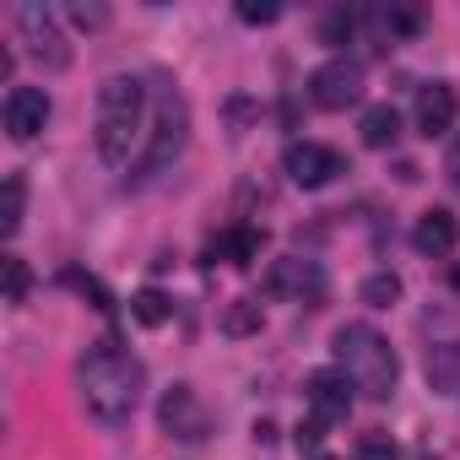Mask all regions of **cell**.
<instances>
[{
	"mask_svg": "<svg viewBox=\"0 0 460 460\" xmlns=\"http://www.w3.org/2000/svg\"><path fill=\"white\" fill-rule=\"evenodd\" d=\"M141 385H146V368H141L130 352H119L114 341H98V347L82 358V401H87V411H93L103 428L130 422V411H136V401H141Z\"/></svg>",
	"mask_w": 460,
	"mask_h": 460,
	"instance_id": "obj_1",
	"label": "cell"
},
{
	"mask_svg": "<svg viewBox=\"0 0 460 460\" xmlns=\"http://www.w3.org/2000/svg\"><path fill=\"white\" fill-rule=\"evenodd\" d=\"M146 82L141 76H109L98 87V125H93V141H98V157L109 168L130 163V146L146 136Z\"/></svg>",
	"mask_w": 460,
	"mask_h": 460,
	"instance_id": "obj_2",
	"label": "cell"
},
{
	"mask_svg": "<svg viewBox=\"0 0 460 460\" xmlns=\"http://www.w3.org/2000/svg\"><path fill=\"white\" fill-rule=\"evenodd\" d=\"M331 352H336V374H347V385L363 390L368 401H385L395 390V379H401L395 347L374 325H341L336 341H331Z\"/></svg>",
	"mask_w": 460,
	"mask_h": 460,
	"instance_id": "obj_3",
	"label": "cell"
},
{
	"mask_svg": "<svg viewBox=\"0 0 460 460\" xmlns=\"http://www.w3.org/2000/svg\"><path fill=\"white\" fill-rule=\"evenodd\" d=\"M184 136H190V103L173 87H163L157 103H152V130H146V152L136 163V179H157L184 152Z\"/></svg>",
	"mask_w": 460,
	"mask_h": 460,
	"instance_id": "obj_4",
	"label": "cell"
},
{
	"mask_svg": "<svg viewBox=\"0 0 460 460\" xmlns=\"http://www.w3.org/2000/svg\"><path fill=\"white\" fill-rule=\"evenodd\" d=\"M17 33H22L28 55H33V60H44L49 71H66V66H71L66 33H60V22H55V12H49V6H39V0L17 6Z\"/></svg>",
	"mask_w": 460,
	"mask_h": 460,
	"instance_id": "obj_5",
	"label": "cell"
},
{
	"mask_svg": "<svg viewBox=\"0 0 460 460\" xmlns=\"http://www.w3.org/2000/svg\"><path fill=\"white\" fill-rule=\"evenodd\" d=\"M309 98L320 103V109H352L358 98H363V66L358 60H347V55H336V60H325L314 76H309Z\"/></svg>",
	"mask_w": 460,
	"mask_h": 460,
	"instance_id": "obj_6",
	"label": "cell"
},
{
	"mask_svg": "<svg viewBox=\"0 0 460 460\" xmlns=\"http://www.w3.org/2000/svg\"><path fill=\"white\" fill-rule=\"evenodd\" d=\"M282 168H288V179H293L298 190H320V184H331L336 173H347V157H341L336 146H320V141H293V146L282 152Z\"/></svg>",
	"mask_w": 460,
	"mask_h": 460,
	"instance_id": "obj_7",
	"label": "cell"
},
{
	"mask_svg": "<svg viewBox=\"0 0 460 460\" xmlns=\"http://www.w3.org/2000/svg\"><path fill=\"white\" fill-rule=\"evenodd\" d=\"M304 395H309V417H320V422H347V417H352V385H347V374H336V368L309 374Z\"/></svg>",
	"mask_w": 460,
	"mask_h": 460,
	"instance_id": "obj_8",
	"label": "cell"
},
{
	"mask_svg": "<svg viewBox=\"0 0 460 460\" xmlns=\"http://www.w3.org/2000/svg\"><path fill=\"white\" fill-rule=\"evenodd\" d=\"M44 125H49V93L44 87H12L6 93V136L33 141Z\"/></svg>",
	"mask_w": 460,
	"mask_h": 460,
	"instance_id": "obj_9",
	"label": "cell"
},
{
	"mask_svg": "<svg viewBox=\"0 0 460 460\" xmlns=\"http://www.w3.org/2000/svg\"><path fill=\"white\" fill-rule=\"evenodd\" d=\"M455 119H460V98H455V87H444V82L422 87V98H417V130H422L428 141H438V136L455 130Z\"/></svg>",
	"mask_w": 460,
	"mask_h": 460,
	"instance_id": "obj_10",
	"label": "cell"
},
{
	"mask_svg": "<svg viewBox=\"0 0 460 460\" xmlns=\"http://www.w3.org/2000/svg\"><path fill=\"white\" fill-rule=\"evenodd\" d=\"M163 428L173 433V438H206V406L195 401V390L190 385H173L168 395H163Z\"/></svg>",
	"mask_w": 460,
	"mask_h": 460,
	"instance_id": "obj_11",
	"label": "cell"
},
{
	"mask_svg": "<svg viewBox=\"0 0 460 460\" xmlns=\"http://www.w3.org/2000/svg\"><path fill=\"white\" fill-rule=\"evenodd\" d=\"M261 250H266V234L261 227H227L222 239H211V261H227V266H255L261 261Z\"/></svg>",
	"mask_w": 460,
	"mask_h": 460,
	"instance_id": "obj_12",
	"label": "cell"
},
{
	"mask_svg": "<svg viewBox=\"0 0 460 460\" xmlns=\"http://www.w3.org/2000/svg\"><path fill=\"white\" fill-rule=\"evenodd\" d=\"M411 244H417L422 255H449V250H455V217H449L444 206L422 211L417 227H411Z\"/></svg>",
	"mask_w": 460,
	"mask_h": 460,
	"instance_id": "obj_13",
	"label": "cell"
},
{
	"mask_svg": "<svg viewBox=\"0 0 460 460\" xmlns=\"http://www.w3.org/2000/svg\"><path fill=\"white\" fill-rule=\"evenodd\" d=\"M422 374H428V390H433V395H455V390H460V341H438V347H428Z\"/></svg>",
	"mask_w": 460,
	"mask_h": 460,
	"instance_id": "obj_14",
	"label": "cell"
},
{
	"mask_svg": "<svg viewBox=\"0 0 460 460\" xmlns=\"http://www.w3.org/2000/svg\"><path fill=\"white\" fill-rule=\"evenodd\" d=\"M271 293H309V298H320L325 293V277H320L314 261H282L271 271Z\"/></svg>",
	"mask_w": 460,
	"mask_h": 460,
	"instance_id": "obj_15",
	"label": "cell"
},
{
	"mask_svg": "<svg viewBox=\"0 0 460 460\" xmlns=\"http://www.w3.org/2000/svg\"><path fill=\"white\" fill-rule=\"evenodd\" d=\"M363 146H395V136H401V114L390 109V103H374V109H363Z\"/></svg>",
	"mask_w": 460,
	"mask_h": 460,
	"instance_id": "obj_16",
	"label": "cell"
},
{
	"mask_svg": "<svg viewBox=\"0 0 460 460\" xmlns=\"http://www.w3.org/2000/svg\"><path fill=\"white\" fill-rule=\"evenodd\" d=\"M217 325H222V336H255V331L266 325V314H261V304H255V298H234V304L222 309V320H217Z\"/></svg>",
	"mask_w": 460,
	"mask_h": 460,
	"instance_id": "obj_17",
	"label": "cell"
},
{
	"mask_svg": "<svg viewBox=\"0 0 460 460\" xmlns=\"http://www.w3.org/2000/svg\"><path fill=\"white\" fill-rule=\"evenodd\" d=\"M130 314H136V325L157 331V325H168V320H173V304H168L157 288H141V293L130 298Z\"/></svg>",
	"mask_w": 460,
	"mask_h": 460,
	"instance_id": "obj_18",
	"label": "cell"
},
{
	"mask_svg": "<svg viewBox=\"0 0 460 460\" xmlns=\"http://www.w3.org/2000/svg\"><path fill=\"white\" fill-rule=\"evenodd\" d=\"M22 206H28V184H22V173H12V179H6V211H0V234H6V239H17Z\"/></svg>",
	"mask_w": 460,
	"mask_h": 460,
	"instance_id": "obj_19",
	"label": "cell"
},
{
	"mask_svg": "<svg viewBox=\"0 0 460 460\" xmlns=\"http://www.w3.org/2000/svg\"><path fill=\"white\" fill-rule=\"evenodd\" d=\"M395 298H401V277H395V271H374V277L363 282V304H368V309H390Z\"/></svg>",
	"mask_w": 460,
	"mask_h": 460,
	"instance_id": "obj_20",
	"label": "cell"
},
{
	"mask_svg": "<svg viewBox=\"0 0 460 460\" xmlns=\"http://www.w3.org/2000/svg\"><path fill=\"white\" fill-rule=\"evenodd\" d=\"M28 288H33V271L22 255H6V304H28Z\"/></svg>",
	"mask_w": 460,
	"mask_h": 460,
	"instance_id": "obj_21",
	"label": "cell"
},
{
	"mask_svg": "<svg viewBox=\"0 0 460 460\" xmlns=\"http://www.w3.org/2000/svg\"><path fill=\"white\" fill-rule=\"evenodd\" d=\"M385 28H390V39H411V33L422 28V12H411V6H390V12H385Z\"/></svg>",
	"mask_w": 460,
	"mask_h": 460,
	"instance_id": "obj_22",
	"label": "cell"
},
{
	"mask_svg": "<svg viewBox=\"0 0 460 460\" xmlns=\"http://www.w3.org/2000/svg\"><path fill=\"white\" fill-rule=\"evenodd\" d=\"M352 28H358V17L341 6V12H331V17L320 22V39H325V44H347V39H352Z\"/></svg>",
	"mask_w": 460,
	"mask_h": 460,
	"instance_id": "obj_23",
	"label": "cell"
},
{
	"mask_svg": "<svg viewBox=\"0 0 460 460\" xmlns=\"http://www.w3.org/2000/svg\"><path fill=\"white\" fill-rule=\"evenodd\" d=\"M277 17H282L277 0H244V6H239V22H250V28H266V22H277Z\"/></svg>",
	"mask_w": 460,
	"mask_h": 460,
	"instance_id": "obj_24",
	"label": "cell"
},
{
	"mask_svg": "<svg viewBox=\"0 0 460 460\" xmlns=\"http://www.w3.org/2000/svg\"><path fill=\"white\" fill-rule=\"evenodd\" d=\"M358 460H395L390 433H363V438H358Z\"/></svg>",
	"mask_w": 460,
	"mask_h": 460,
	"instance_id": "obj_25",
	"label": "cell"
},
{
	"mask_svg": "<svg viewBox=\"0 0 460 460\" xmlns=\"http://www.w3.org/2000/svg\"><path fill=\"white\" fill-rule=\"evenodd\" d=\"M325 428H331V422L304 417V422H298V433H293V438H298V449H309V455H314V449H320V438H325Z\"/></svg>",
	"mask_w": 460,
	"mask_h": 460,
	"instance_id": "obj_26",
	"label": "cell"
},
{
	"mask_svg": "<svg viewBox=\"0 0 460 460\" xmlns=\"http://www.w3.org/2000/svg\"><path fill=\"white\" fill-rule=\"evenodd\" d=\"M66 282H71V288H82V293H87L98 309H109V293H103V282H93V277H82V271H71Z\"/></svg>",
	"mask_w": 460,
	"mask_h": 460,
	"instance_id": "obj_27",
	"label": "cell"
},
{
	"mask_svg": "<svg viewBox=\"0 0 460 460\" xmlns=\"http://www.w3.org/2000/svg\"><path fill=\"white\" fill-rule=\"evenodd\" d=\"M71 22H76V28H103L109 12H103V6H71Z\"/></svg>",
	"mask_w": 460,
	"mask_h": 460,
	"instance_id": "obj_28",
	"label": "cell"
},
{
	"mask_svg": "<svg viewBox=\"0 0 460 460\" xmlns=\"http://www.w3.org/2000/svg\"><path fill=\"white\" fill-rule=\"evenodd\" d=\"M444 173H449V184L460 190V136H455V146H449V157H444Z\"/></svg>",
	"mask_w": 460,
	"mask_h": 460,
	"instance_id": "obj_29",
	"label": "cell"
},
{
	"mask_svg": "<svg viewBox=\"0 0 460 460\" xmlns=\"http://www.w3.org/2000/svg\"><path fill=\"white\" fill-rule=\"evenodd\" d=\"M449 282H455V293H460V261H455V271H449Z\"/></svg>",
	"mask_w": 460,
	"mask_h": 460,
	"instance_id": "obj_30",
	"label": "cell"
},
{
	"mask_svg": "<svg viewBox=\"0 0 460 460\" xmlns=\"http://www.w3.org/2000/svg\"><path fill=\"white\" fill-rule=\"evenodd\" d=\"M314 460H336V455H314Z\"/></svg>",
	"mask_w": 460,
	"mask_h": 460,
	"instance_id": "obj_31",
	"label": "cell"
}]
</instances>
